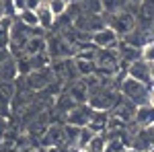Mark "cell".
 Here are the masks:
<instances>
[{"label":"cell","mask_w":154,"mask_h":152,"mask_svg":"<svg viewBox=\"0 0 154 152\" xmlns=\"http://www.w3.org/2000/svg\"><path fill=\"white\" fill-rule=\"evenodd\" d=\"M148 91H150V86L134 80L130 76H123V78L119 80V95H121L123 99H128L130 103H134V105L148 103Z\"/></svg>","instance_id":"cell-1"},{"label":"cell","mask_w":154,"mask_h":152,"mask_svg":"<svg viewBox=\"0 0 154 152\" xmlns=\"http://www.w3.org/2000/svg\"><path fill=\"white\" fill-rule=\"evenodd\" d=\"M105 25L111 27L119 37H125L128 33H131V31L136 29V12L123 8V11L115 12V14H109Z\"/></svg>","instance_id":"cell-2"},{"label":"cell","mask_w":154,"mask_h":152,"mask_svg":"<svg viewBox=\"0 0 154 152\" xmlns=\"http://www.w3.org/2000/svg\"><path fill=\"white\" fill-rule=\"evenodd\" d=\"M45 51H48L49 60H66L76 51V47H72V43H68L64 37L54 35L45 39Z\"/></svg>","instance_id":"cell-3"},{"label":"cell","mask_w":154,"mask_h":152,"mask_svg":"<svg viewBox=\"0 0 154 152\" xmlns=\"http://www.w3.org/2000/svg\"><path fill=\"white\" fill-rule=\"evenodd\" d=\"M93 113H95V109H91L86 103L84 105H74L66 113V123L68 126H76V128H88Z\"/></svg>","instance_id":"cell-4"},{"label":"cell","mask_w":154,"mask_h":152,"mask_svg":"<svg viewBox=\"0 0 154 152\" xmlns=\"http://www.w3.org/2000/svg\"><path fill=\"white\" fill-rule=\"evenodd\" d=\"M91 41H93V45L97 49H115L119 43V35L111 29V27H103V29H99L95 31L93 35H91Z\"/></svg>","instance_id":"cell-5"},{"label":"cell","mask_w":154,"mask_h":152,"mask_svg":"<svg viewBox=\"0 0 154 152\" xmlns=\"http://www.w3.org/2000/svg\"><path fill=\"white\" fill-rule=\"evenodd\" d=\"M125 76H130L134 80L142 82L146 86H150L152 80H150V64L144 62L142 58L140 60H134L131 64H128V70H125Z\"/></svg>","instance_id":"cell-6"},{"label":"cell","mask_w":154,"mask_h":152,"mask_svg":"<svg viewBox=\"0 0 154 152\" xmlns=\"http://www.w3.org/2000/svg\"><path fill=\"white\" fill-rule=\"evenodd\" d=\"M140 12L136 14V25L142 27V29H148L152 31V23H154V0H142L138 4ZM154 33V31H152Z\"/></svg>","instance_id":"cell-7"},{"label":"cell","mask_w":154,"mask_h":152,"mask_svg":"<svg viewBox=\"0 0 154 152\" xmlns=\"http://www.w3.org/2000/svg\"><path fill=\"white\" fill-rule=\"evenodd\" d=\"M131 121L138 128H152L154 126V107L150 103L136 105V111H134V119Z\"/></svg>","instance_id":"cell-8"},{"label":"cell","mask_w":154,"mask_h":152,"mask_svg":"<svg viewBox=\"0 0 154 152\" xmlns=\"http://www.w3.org/2000/svg\"><path fill=\"white\" fill-rule=\"evenodd\" d=\"M27 80H29V86H31V88L41 91V88H45L48 84H51V82H54V72L49 70V68L31 70L29 74H27Z\"/></svg>","instance_id":"cell-9"},{"label":"cell","mask_w":154,"mask_h":152,"mask_svg":"<svg viewBox=\"0 0 154 152\" xmlns=\"http://www.w3.org/2000/svg\"><path fill=\"white\" fill-rule=\"evenodd\" d=\"M70 99L76 103V105H84L86 101H88V82L82 80V78H76V80L70 84Z\"/></svg>","instance_id":"cell-10"},{"label":"cell","mask_w":154,"mask_h":152,"mask_svg":"<svg viewBox=\"0 0 154 152\" xmlns=\"http://www.w3.org/2000/svg\"><path fill=\"white\" fill-rule=\"evenodd\" d=\"M35 14H37V25H39L41 31H51V29L56 27V17L49 12L45 2H41L35 8Z\"/></svg>","instance_id":"cell-11"},{"label":"cell","mask_w":154,"mask_h":152,"mask_svg":"<svg viewBox=\"0 0 154 152\" xmlns=\"http://www.w3.org/2000/svg\"><path fill=\"white\" fill-rule=\"evenodd\" d=\"M41 51H45V39H43V35H31L23 47V56L27 58V56H35V54H41Z\"/></svg>","instance_id":"cell-12"},{"label":"cell","mask_w":154,"mask_h":152,"mask_svg":"<svg viewBox=\"0 0 154 152\" xmlns=\"http://www.w3.org/2000/svg\"><path fill=\"white\" fill-rule=\"evenodd\" d=\"M14 76H19V70H17V60L8 56L0 64V82H11Z\"/></svg>","instance_id":"cell-13"},{"label":"cell","mask_w":154,"mask_h":152,"mask_svg":"<svg viewBox=\"0 0 154 152\" xmlns=\"http://www.w3.org/2000/svg\"><path fill=\"white\" fill-rule=\"evenodd\" d=\"M117 54H119V62L123 60V62H128V64H131L134 60H140V49L138 47L130 45V43H117Z\"/></svg>","instance_id":"cell-14"},{"label":"cell","mask_w":154,"mask_h":152,"mask_svg":"<svg viewBox=\"0 0 154 152\" xmlns=\"http://www.w3.org/2000/svg\"><path fill=\"white\" fill-rule=\"evenodd\" d=\"M49 56L48 51H41V54H35V56H27V64L31 70H41V68H48L49 66Z\"/></svg>","instance_id":"cell-15"},{"label":"cell","mask_w":154,"mask_h":152,"mask_svg":"<svg viewBox=\"0 0 154 152\" xmlns=\"http://www.w3.org/2000/svg\"><path fill=\"white\" fill-rule=\"evenodd\" d=\"M11 17H0V47L8 49V39H11Z\"/></svg>","instance_id":"cell-16"},{"label":"cell","mask_w":154,"mask_h":152,"mask_svg":"<svg viewBox=\"0 0 154 152\" xmlns=\"http://www.w3.org/2000/svg\"><path fill=\"white\" fill-rule=\"evenodd\" d=\"M105 146H107V138L103 134H95L80 152H105Z\"/></svg>","instance_id":"cell-17"},{"label":"cell","mask_w":154,"mask_h":152,"mask_svg":"<svg viewBox=\"0 0 154 152\" xmlns=\"http://www.w3.org/2000/svg\"><path fill=\"white\" fill-rule=\"evenodd\" d=\"M45 142H48V148L49 146H60L64 142V126L58 128V126H49L48 129V136H45Z\"/></svg>","instance_id":"cell-18"},{"label":"cell","mask_w":154,"mask_h":152,"mask_svg":"<svg viewBox=\"0 0 154 152\" xmlns=\"http://www.w3.org/2000/svg\"><path fill=\"white\" fill-rule=\"evenodd\" d=\"M101 4H103V14L109 17V14L123 11L128 6V0H101Z\"/></svg>","instance_id":"cell-19"},{"label":"cell","mask_w":154,"mask_h":152,"mask_svg":"<svg viewBox=\"0 0 154 152\" xmlns=\"http://www.w3.org/2000/svg\"><path fill=\"white\" fill-rule=\"evenodd\" d=\"M80 11L82 14H103V4L101 0H80Z\"/></svg>","instance_id":"cell-20"},{"label":"cell","mask_w":154,"mask_h":152,"mask_svg":"<svg viewBox=\"0 0 154 152\" xmlns=\"http://www.w3.org/2000/svg\"><path fill=\"white\" fill-rule=\"evenodd\" d=\"M17 19H19L25 27H31V29L39 27V25H37V14H35V11H27V8H23V11L17 12Z\"/></svg>","instance_id":"cell-21"},{"label":"cell","mask_w":154,"mask_h":152,"mask_svg":"<svg viewBox=\"0 0 154 152\" xmlns=\"http://www.w3.org/2000/svg\"><path fill=\"white\" fill-rule=\"evenodd\" d=\"M45 4H48L49 12L58 19V17H62L64 12H66V8H68V0H45Z\"/></svg>","instance_id":"cell-22"},{"label":"cell","mask_w":154,"mask_h":152,"mask_svg":"<svg viewBox=\"0 0 154 152\" xmlns=\"http://www.w3.org/2000/svg\"><path fill=\"white\" fill-rule=\"evenodd\" d=\"M140 58H142L144 62H148V64L154 62V39L146 41V43L140 47Z\"/></svg>","instance_id":"cell-23"},{"label":"cell","mask_w":154,"mask_h":152,"mask_svg":"<svg viewBox=\"0 0 154 152\" xmlns=\"http://www.w3.org/2000/svg\"><path fill=\"white\" fill-rule=\"evenodd\" d=\"M74 105H76V103H74V101L70 99V95H68V93L62 95V97H60V101H58V107L62 109V111H66V113H68V111H70Z\"/></svg>","instance_id":"cell-24"},{"label":"cell","mask_w":154,"mask_h":152,"mask_svg":"<svg viewBox=\"0 0 154 152\" xmlns=\"http://www.w3.org/2000/svg\"><path fill=\"white\" fill-rule=\"evenodd\" d=\"M39 4H41V0H25V8L27 11H35Z\"/></svg>","instance_id":"cell-25"},{"label":"cell","mask_w":154,"mask_h":152,"mask_svg":"<svg viewBox=\"0 0 154 152\" xmlns=\"http://www.w3.org/2000/svg\"><path fill=\"white\" fill-rule=\"evenodd\" d=\"M8 56H11V51H8V49H2V47H0V64H2L4 60L8 58Z\"/></svg>","instance_id":"cell-26"},{"label":"cell","mask_w":154,"mask_h":152,"mask_svg":"<svg viewBox=\"0 0 154 152\" xmlns=\"http://www.w3.org/2000/svg\"><path fill=\"white\" fill-rule=\"evenodd\" d=\"M12 2H14V8H17V12L25 8V0H12Z\"/></svg>","instance_id":"cell-27"},{"label":"cell","mask_w":154,"mask_h":152,"mask_svg":"<svg viewBox=\"0 0 154 152\" xmlns=\"http://www.w3.org/2000/svg\"><path fill=\"white\" fill-rule=\"evenodd\" d=\"M148 103L154 107V84L150 86V91H148Z\"/></svg>","instance_id":"cell-28"},{"label":"cell","mask_w":154,"mask_h":152,"mask_svg":"<svg viewBox=\"0 0 154 152\" xmlns=\"http://www.w3.org/2000/svg\"><path fill=\"white\" fill-rule=\"evenodd\" d=\"M150 80H152V84H154V62L150 64ZM152 84H150V86H152Z\"/></svg>","instance_id":"cell-29"},{"label":"cell","mask_w":154,"mask_h":152,"mask_svg":"<svg viewBox=\"0 0 154 152\" xmlns=\"http://www.w3.org/2000/svg\"><path fill=\"white\" fill-rule=\"evenodd\" d=\"M140 2H142V0H128V4H131V6H138Z\"/></svg>","instance_id":"cell-30"},{"label":"cell","mask_w":154,"mask_h":152,"mask_svg":"<svg viewBox=\"0 0 154 152\" xmlns=\"http://www.w3.org/2000/svg\"><path fill=\"white\" fill-rule=\"evenodd\" d=\"M31 152H48V148H33Z\"/></svg>","instance_id":"cell-31"},{"label":"cell","mask_w":154,"mask_h":152,"mask_svg":"<svg viewBox=\"0 0 154 152\" xmlns=\"http://www.w3.org/2000/svg\"><path fill=\"white\" fill-rule=\"evenodd\" d=\"M123 152H140V150H136V148H125Z\"/></svg>","instance_id":"cell-32"},{"label":"cell","mask_w":154,"mask_h":152,"mask_svg":"<svg viewBox=\"0 0 154 152\" xmlns=\"http://www.w3.org/2000/svg\"><path fill=\"white\" fill-rule=\"evenodd\" d=\"M68 2H80V0H68Z\"/></svg>","instance_id":"cell-33"},{"label":"cell","mask_w":154,"mask_h":152,"mask_svg":"<svg viewBox=\"0 0 154 152\" xmlns=\"http://www.w3.org/2000/svg\"><path fill=\"white\" fill-rule=\"evenodd\" d=\"M0 17H2V8H0Z\"/></svg>","instance_id":"cell-34"},{"label":"cell","mask_w":154,"mask_h":152,"mask_svg":"<svg viewBox=\"0 0 154 152\" xmlns=\"http://www.w3.org/2000/svg\"><path fill=\"white\" fill-rule=\"evenodd\" d=\"M152 31H154V23H152Z\"/></svg>","instance_id":"cell-35"},{"label":"cell","mask_w":154,"mask_h":152,"mask_svg":"<svg viewBox=\"0 0 154 152\" xmlns=\"http://www.w3.org/2000/svg\"><path fill=\"white\" fill-rule=\"evenodd\" d=\"M41 2H45V0H41Z\"/></svg>","instance_id":"cell-36"},{"label":"cell","mask_w":154,"mask_h":152,"mask_svg":"<svg viewBox=\"0 0 154 152\" xmlns=\"http://www.w3.org/2000/svg\"><path fill=\"white\" fill-rule=\"evenodd\" d=\"M150 152H154V150H150Z\"/></svg>","instance_id":"cell-37"}]
</instances>
